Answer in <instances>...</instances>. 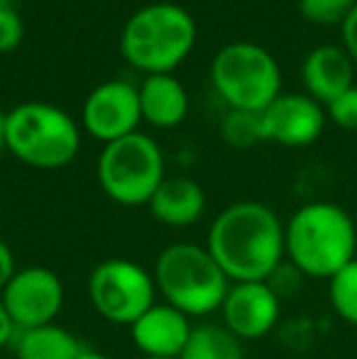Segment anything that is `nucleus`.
I'll return each instance as SVG.
<instances>
[{"mask_svg":"<svg viewBox=\"0 0 357 359\" xmlns=\"http://www.w3.org/2000/svg\"><path fill=\"white\" fill-rule=\"evenodd\" d=\"M206 247L233 284L269 281L286 262L284 222L260 201H238L213 217Z\"/></svg>","mask_w":357,"mask_h":359,"instance_id":"f257e3e1","label":"nucleus"},{"mask_svg":"<svg viewBox=\"0 0 357 359\" xmlns=\"http://www.w3.org/2000/svg\"><path fill=\"white\" fill-rule=\"evenodd\" d=\"M286 262L309 279H333L357 257L353 215L330 201H311L284 222Z\"/></svg>","mask_w":357,"mask_h":359,"instance_id":"f03ea898","label":"nucleus"},{"mask_svg":"<svg viewBox=\"0 0 357 359\" xmlns=\"http://www.w3.org/2000/svg\"><path fill=\"white\" fill-rule=\"evenodd\" d=\"M194 15L177 3H152L135 10L120 32V52L137 72L172 74L196 47Z\"/></svg>","mask_w":357,"mask_h":359,"instance_id":"7ed1b4c3","label":"nucleus"},{"mask_svg":"<svg viewBox=\"0 0 357 359\" xmlns=\"http://www.w3.org/2000/svg\"><path fill=\"white\" fill-rule=\"evenodd\" d=\"M152 276L157 296L191 320L218 313L233 284L208 247L194 242L164 247L154 259Z\"/></svg>","mask_w":357,"mask_h":359,"instance_id":"20e7f679","label":"nucleus"},{"mask_svg":"<svg viewBox=\"0 0 357 359\" xmlns=\"http://www.w3.org/2000/svg\"><path fill=\"white\" fill-rule=\"evenodd\" d=\"M81 149V128L52 103H20L8 110V151L32 169H64Z\"/></svg>","mask_w":357,"mask_h":359,"instance_id":"39448f33","label":"nucleus"},{"mask_svg":"<svg viewBox=\"0 0 357 359\" xmlns=\"http://www.w3.org/2000/svg\"><path fill=\"white\" fill-rule=\"evenodd\" d=\"M103 194L118 205H147L154 191L167 179L162 147L149 135L133 133L123 140L103 144L95 164Z\"/></svg>","mask_w":357,"mask_h":359,"instance_id":"423d86ee","label":"nucleus"},{"mask_svg":"<svg viewBox=\"0 0 357 359\" xmlns=\"http://www.w3.org/2000/svg\"><path fill=\"white\" fill-rule=\"evenodd\" d=\"M210 81L230 110L262 113L281 93V69L269 49L255 42H230L215 52Z\"/></svg>","mask_w":357,"mask_h":359,"instance_id":"0eeeda50","label":"nucleus"},{"mask_svg":"<svg viewBox=\"0 0 357 359\" xmlns=\"http://www.w3.org/2000/svg\"><path fill=\"white\" fill-rule=\"evenodd\" d=\"M88 301L103 320L130 327L144 311L157 303L152 271L128 257H110L90 269Z\"/></svg>","mask_w":357,"mask_h":359,"instance_id":"6e6552de","label":"nucleus"},{"mask_svg":"<svg viewBox=\"0 0 357 359\" xmlns=\"http://www.w3.org/2000/svg\"><path fill=\"white\" fill-rule=\"evenodd\" d=\"M5 311L18 330L57 323L67 301L64 281L49 266H22L0 291Z\"/></svg>","mask_w":357,"mask_h":359,"instance_id":"1a4fd4ad","label":"nucleus"},{"mask_svg":"<svg viewBox=\"0 0 357 359\" xmlns=\"http://www.w3.org/2000/svg\"><path fill=\"white\" fill-rule=\"evenodd\" d=\"M142 123L137 86L130 81H105L86 95L81 108V128L93 140L108 144L137 133Z\"/></svg>","mask_w":357,"mask_h":359,"instance_id":"9d476101","label":"nucleus"},{"mask_svg":"<svg viewBox=\"0 0 357 359\" xmlns=\"http://www.w3.org/2000/svg\"><path fill=\"white\" fill-rule=\"evenodd\" d=\"M218 313L220 323L240 342L262 340L279 325L281 298L269 281H240L230 284Z\"/></svg>","mask_w":357,"mask_h":359,"instance_id":"9b49d317","label":"nucleus"},{"mask_svg":"<svg viewBox=\"0 0 357 359\" xmlns=\"http://www.w3.org/2000/svg\"><path fill=\"white\" fill-rule=\"evenodd\" d=\"M262 118L264 142L281 147H309L323 135L325 108L309 93H279L267 108L260 113Z\"/></svg>","mask_w":357,"mask_h":359,"instance_id":"f8f14e48","label":"nucleus"},{"mask_svg":"<svg viewBox=\"0 0 357 359\" xmlns=\"http://www.w3.org/2000/svg\"><path fill=\"white\" fill-rule=\"evenodd\" d=\"M194 330V323L169 303L157 301L130 325L133 345L142 357H167L179 359Z\"/></svg>","mask_w":357,"mask_h":359,"instance_id":"ddd939ff","label":"nucleus"},{"mask_svg":"<svg viewBox=\"0 0 357 359\" xmlns=\"http://www.w3.org/2000/svg\"><path fill=\"white\" fill-rule=\"evenodd\" d=\"M355 62L343 47L335 44H321L306 54L301 64V81L306 93L321 105H328L333 98L353 88Z\"/></svg>","mask_w":357,"mask_h":359,"instance_id":"4468645a","label":"nucleus"},{"mask_svg":"<svg viewBox=\"0 0 357 359\" xmlns=\"http://www.w3.org/2000/svg\"><path fill=\"white\" fill-rule=\"evenodd\" d=\"M149 213L167 227H191L206 213V191L189 176H167L147 203Z\"/></svg>","mask_w":357,"mask_h":359,"instance_id":"2eb2a0df","label":"nucleus"},{"mask_svg":"<svg viewBox=\"0 0 357 359\" xmlns=\"http://www.w3.org/2000/svg\"><path fill=\"white\" fill-rule=\"evenodd\" d=\"M137 93L142 120L152 128H177L189 115V93L174 74L144 76L137 86Z\"/></svg>","mask_w":357,"mask_h":359,"instance_id":"dca6fc26","label":"nucleus"},{"mask_svg":"<svg viewBox=\"0 0 357 359\" xmlns=\"http://www.w3.org/2000/svg\"><path fill=\"white\" fill-rule=\"evenodd\" d=\"M15 359H79L86 350L69 327L59 323L18 330L13 340Z\"/></svg>","mask_w":357,"mask_h":359,"instance_id":"f3484780","label":"nucleus"},{"mask_svg":"<svg viewBox=\"0 0 357 359\" xmlns=\"http://www.w3.org/2000/svg\"><path fill=\"white\" fill-rule=\"evenodd\" d=\"M179 359H245L243 342L223 323L194 325Z\"/></svg>","mask_w":357,"mask_h":359,"instance_id":"a211bd4d","label":"nucleus"},{"mask_svg":"<svg viewBox=\"0 0 357 359\" xmlns=\"http://www.w3.org/2000/svg\"><path fill=\"white\" fill-rule=\"evenodd\" d=\"M328 301L340 320L357 327V257L328 279Z\"/></svg>","mask_w":357,"mask_h":359,"instance_id":"6ab92c4d","label":"nucleus"},{"mask_svg":"<svg viewBox=\"0 0 357 359\" xmlns=\"http://www.w3.org/2000/svg\"><path fill=\"white\" fill-rule=\"evenodd\" d=\"M220 137L235 149H250L264 142L262 118L260 113H250V110H228L220 123Z\"/></svg>","mask_w":357,"mask_h":359,"instance_id":"aec40b11","label":"nucleus"},{"mask_svg":"<svg viewBox=\"0 0 357 359\" xmlns=\"http://www.w3.org/2000/svg\"><path fill=\"white\" fill-rule=\"evenodd\" d=\"M357 0H299V13L314 25H343Z\"/></svg>","mask_w":357,"mask_h":359,"instance_id":"412c9836","label":"nucleus"},{"mask_svg":"<svg viewBox=\"0 0 357 359\" xmlns=\"http://www.w3.org/2000/svg\"><path fill=\"white\" fill-rule=\"evenodd\" d=\"M25 37V22L10 3L0 0V54H10Z\"/></svg>","mask_w":357,"mask_h":359,"instance_id":"4be33fe9","label":"nucleus"},{"mask_svg":"<svg viewBox=\"0 0 357 359\" xmlns=\"http://www.w3.org/2000/svg\"><path fill=\"white\" fill-rule=\"evenodd\" d=\"M325 108V118L340 130H357V86L333 98Z\"/></svg>","mask_w":357,"mask_h":359,"instance_id":"5701e85b","label":"nucleus"},{"mask_svg":"<svg viewBox=\"0 0 357 359\" xmlns=\"http://www.w3.org/2000/svg\"><path fill=\"white\" fill-rule=\"evenodd\" d=\"M340 32H343V49L357 64V5L350 10V15L345 18V22L340 25Z\"/></svg>","mask_w":357,"mask_h":359,"instance_id":"b1692460","label":"nucleus"},{"mask_svg":"<svg viewBox=\"0 0 357 359\" xmlns=\"http://www.w3.org/2000/svg\"><path fill=\"white\" fill-rule=\"evenodd\" d=\"M18 271V259H15V252L8 242L0 237V291L8 286V281L15 276Z\"/></svg>","mask_w":357,"mask_h":359,"instance_id":"393cba45","label":"nucleus"},{"mask_svg":"<svg viewBox=\"0 0 357 359\" xmlns=\"http://www.w3.org/2000/svg\"><path fill=\"white\" fill-rule=\"evenodd\" d=\"M15 335H18V327L13 325V320H10L3 301H0V350H5V347H13Z\"/></svg>","mask_w":357,"mask_h":359,"instance_id":"a878e982","label":"nucleus"},{"mask_svg":"<svg viewBox=\"0 0 357 359\" xmlns=\"http://www.w3.org/2000/svg\"><path fill=\"white\" fill-rule=\"evenodd\" d=\"M8 149V113L0 110V154Z\"/></svg>","mask_w":357,"mask_h":359,"instance_id":"bb28decb","label":"nucleus"},{"mask_svg":"<svg viewBox=\"0 0 357 359\" xmlns=\"http://www.w3.org/2000/svg\"><path fill=\"white\" fill-rule=\"evenodd\" d=\"M79 359H113V357H108V355H103V352L90 350V347H86V350L81 352V357H79Z\"/></svg>","mask_w":357,"mask_h":359,"instance_id":"cd10ccee","label":"nucleus"},{"mask_svg":"<svg viewBox=\"0 0 357 359\" xmlns=\"http://www.w3.org/2000/svg\"><path fill=\"white\" fill-rule=\"evenodd\" d=\"M140 359H167V357H140Z\"/></svg>","mask_w":357,"mask_h":359,"instance_id":"c85d7f7f","label":"nucleus"}]
</instances>
